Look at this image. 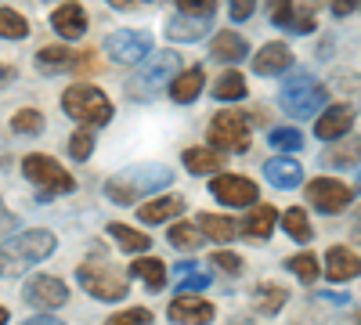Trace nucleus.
Listing matches in <instances>:
<instances>
[{
  "label": "nucleus",
  "mask_w": 361,
  "mask_h": 325,
  "mask_svg": "<svg viewBox=\"0 0 361 325\" xmlns=\"http://www.w3.org/2000/svg\"><path fill=\"white\" fill-rule=\"evenodd\" d=\"M166 318L173 325H209V321L217 318V311H214V304H209V300L195 297V293H177V297L170 300Z\"/></svg>",
  "instance_id": "nucleus-13"
},
{
  "label": "nucleus",
  "mask_w": 361,
  "mask_h": 325,
  "mask_svg": "<svg viewBox=\"0 0 361 325\" xmlns=\"http://www.w3.org/2000/svg\"><path fill=\"white\" fill-rule=\"evenodd\" d=\"M105 4L119 8V11H127V8H137V4H152V0H105Z\"/></svg>",
  "instance_id": "nucleus-48"
},
{
  "label": "nucleus",
  "mask_w": 361,
  "mask_h": 325,
  "mask_svg": "<svg viewBox=\"0 0 361 325\" xmlns=\"http://www.w3.org/2000/svg\"><path fill=\"white\" fill-rule=\"evenodd\" d=\"M329 102V87L314 76H293L279 91V109L293 120H311L314 112H322Z\"/></svg>",
  "instance_id": "nucleus-4"
},
{
  "label": "nucleus",
  "mask_w": 361,
  "mask_h": 325,
  "mask_svg": "<svg viewBox=\"0 0 361 325\" xmlns=\"http://www.w3.org/2000/svg\"><path fill=\"white\" fill-rule=\"evenodd\" d=\"M22 300L40 307V311H54V307H62L69 300V286L62 278H54V275H37V278L25 282Z\"/></svg>",
  "instance_id": "nucleus-12"
},
{
  "label": "nucleus",
  "mask_w": 361,
  "mask_h": 325,
  "mask_svg": "<svg viewBox=\"0 0 361 325\" xmlns=\"http://www.w3.org/2000/svg\"><path fill=\"white\" fill-rule=\"evenodd\" d=\"M37 66H40V73H47V76L69 73V69H73V51H69L66 44L40 47V51H37Z\"/></svg>",
  "instance_id": "nucleus-29"
},
{
  "label": "nucleus",
  "mask_w": 361,
  "mask_h": 325,
  "mask_svg": "<svg viewBox=\"0 0 361 325\" xmlns=\"http://www.w3.org/2000/svg\"><path fill=\"white\" fill-rule=\"evenodd\" d=\"M22 173H25V181H29V185H37V192H40L44 199L76 192L73 173H69L62 163H54L51 156H44V152L25 156V159H22Z\"/></svg>",
  "instance_id": "nucleus-6"
},
{
  "label": "nucleus",
  "mask_w": 361,
  "mask_h": 325,
  "mask_svg": "<svg viewBox=\"0 0 361 325\" xmlns=\"http://www.w3.org/2000/svg\"><path fill=\"white\" fill-rule=\"evenodd\" d=\"M296 4L293 0H267V18L275 22V25H282V29H293V22H296Z\"/></svg>",
  "instance_id": "nucleus-39"
},
{
  "label": "nucleus",
  "mask_w": 361,
  "mask_h": 325,
  "mask_svg": "<svg viewBox=\"0 0 361 325\" xmlns=\"http://www.w3.org/2000/svg\"><path fill=\"white\" fill-rule=\"evenodd\" d=\"M253 11H257V0H228V15L235 22H246Z\"/></svg>",
  "instance_id": "nucleus-46"
},
{
  "label": "nucleus",
  "mask_w": 361,
  "mask_h": 325,
  "mask_svg": "<svg viewBox=\"0 0 361 325\" xmlns=\"http://www.w3.org/2000/svg\"><path fill=\"white\" fill-rule=\"evenodd\" d=\"M109 235L119 243V250H123V253H148V250H152V239H148L145 231H137V228H127V224H109Z\"/></svg>",
  "instance_id": "nucleus-30"
},
{
  "label": "nucleus",
  "mask_w": 361,
  "mask_h": 325,
  "mask_svg": "<svg viewBox=\"0 0 361 325\" xmlns=\"http://www.w3.org/2000/svg\"><path fill=\"white\" fill-rule=\"evenodd\" d=\"M29 37V22L15 8H0V40H25Z\"/></svg>",
  "instance_id": "nucleus-35"
},
{
  "label": "nucleus",
  "mask_w": 361,
  "mask_h": 325,
  "mask_svg": "<svg viewBox=\"0 0 361 325\" xmlns=\"http://www.w3.org/2000/svg\"><path fill=\"white\" fill-rule=\"evenodd\" d=\"M156 314L148 311V307H127V311H116L105 325H152Z\"/></svg>",
  "instance_id": "nucleus-40"
},
{
  "label": "nucleus",
  "mask_w": 361,
  "mask_h": 325,
  "mask_svg": "<svg viewBox=\"0 0 361 325\" xmlns=\"http://www.w3.org/2000/svg\"><path fill=\"white\" fill-rule=\"evenodd\" d=\"M177 214H185V199H180V195H159V199L141 202L137 221H141V224H166V221H173Z\"/></svg>",
  "instance_id": "nucleus-21"
},
{
  "label": "nucleus",
  "mask_w": 361,
  "mask_h": 325,
  "mask_svg": "<svg viewBox=\"0 0 361 325\" xmlns=\"http://www.w3.org/2000/svg\"><path fill=\"white\" fill-rule=\"evenodd\" d=\"M54 250H58L54 231H44V228L18 231V235H11V239L4 243V250H0V275H18V268L47 260Z\"/></svg>",
  "instance_id": "nucleus-2"
},
{
  "label": "nucleus",
  "mask_w": 361,
  "mask_h": 325,
  "mask_svg": "<svg viewBox=\"0 0 361 325\" xmlns=\"http://www.w3.org/2000/svg\"><path fill=\"white\" fill-rule=\"evenodd\" d=\"M202 83H206L202 66H188V69H180V73L170 80V98H173L177 105H192V102L202 94Z\"/></svg>",
  "instance_id": "nucleus-20"
},
{
  "label": "nucleus",
  "mask_w": 361,
  "mask_h": 325,
  "mask_svg": "<svg viewBox=\"0 0 361 325\" xmlns=\"http://www.w3.org/2000/svg\"><path fill=\"white\" fill-rule=\"evenodd\" d=\"M22 325H66V321H58V318H51V314H37V318H29V321H22Z\"/></svg>",
  "instance_id": "nucleus-49"
},
{
  "label": "nucleus",
  "mask_w": 361,
  "mask_h": 325,
  "mask_svg": "<svg viewBox=\"0 0 361 325\" xmlns=\"http://www.w3.org/2000/svg\"><path fill=\"white\" fill-rule=\"evenodd\" d=\"M51 29L62 40H80L87 33V11L83 4H76V0H66V4H58L51 11Z\"/></svg>",
  "instance_id": "nucleus-14"
},
{
  "label": "nucleus",
  "mask_w": 361,
  "mask_h": 325,
  "mask_svg": "<svg viewBox=\"0 0 361 325\" xmlns=\"http://www.w3.org/2000/svg\"><path fill=\"white\" fill-rule=\"evenodd\" d=\"M209 29H214V15H173L166 22V37L177 40V44H195L202 37H209Z\"/></svg>",
  "instance_id": "nucleus-15"
},
{
  "label": "nucleus",
  "mask_w": 361,
  "mask_h": 325,
  "mask_svg": "<svg viewBox=\"0 0 361 325\" xmlns=\"http://www.w3.org/2000/svg\"><path fill=\"white\" fill-rule=\"evenodd\" d=\"M130 278H141L152 293H159V289L166 286V264H163L159 257H137V260L130 264Z\"/></svg>",
  "instance_id": "nucleus-28"
},
{
  "label": "nucleus",
  "mask_w": 361,
  "mask_h": 325,
  "mask_svg": "<svg viewBox=\"0 0 361 325\" xmlns=\"http://www.w3.org/2000/svg\"><path fill=\"white\" fill-rule=\"evenodd\" d=\"M209 243H231L238 235V221L224 217V214H199V224H195Z\"/></svg>",
  "instance_id": "nucleus-26"
},
{
  "label": "nucleus",
  "mask_w": 361,
  "mask_h": 325,
  "mask_svg": "<svg viewBox=\"0 0 361 325\" xmlns=\"http://www.w3.org/2000/svg\"><path fill=\"white\" fill-rule=\"evenodd\" d=\"M275 221H279V210H275V206L253 202V214H246V221L238 224V231H246V239H257V243H264L267 235L275 231Z\"/></svg>",
  "instance_id": "nucleus-23"
},
{
  "label": "nucleus",
  "mask_w": 361,
  "mask_h": 325,
  "mask_svg": "<svg viewBox=\"0 0 361 325\" xmlns=\"http://www.w3.org/2000/svg\"><path fill=\"white\" fill-rule=\"evenodd\" d=\"M336 91H350V102L347 105H354V109H361V76H354V73H347V76H340L336 83Z\"/></svg>",
  "instance_id": "nucleus-43"
},
{
  "label": "nucleus",
  "mask_w": 361,
  "mask_h": 325,
  "mask_svg": "<svg viewBox=\"0 0 361 325\" xmlns=\"http://www.w3.org/2000/svg\"><path fill=\"white\" fill-rule=\"evenodd\" d=\"M206 141H209V149H217V152H250V145H253L250 120L238 109H224L209 120Z\"/></svg>",
  "instance_id": "nucleus-7"
},
{
  "label": "nucleus",
  "mask_w": 361,
  "mask_h": 325,
  "mask_svg": "<svg viewBox=\"0 0 361 325\" xmlns=\"http://www.w3.org/2000/svg\"><path fill=\"white\" fill-rule=\"evenodd\" d=\"M209 195L224 206H253L260 199V188L243 173H217L209 181Z\"/></svg>",
  "instance_id": "nucleus-11"
},
{
  "label": "nucleus",
  "mask_w": 361,
  "mask_h": 325,
  "mask_svg": "<svg viewBox=\"0 0 361 325\" xmlns=\"http://www.w3.org/2000/svg\"><path fill=\"white\" fill-rule=\"evenodd\" d=\"M0 325H8V307H0Z\"/></svg>",
  "instance_id": "nucleus-53"
},
{
  "label": "nucleus",
  "mask_w": 361,
  "mask_h": 325,
  "mask_svg": "<svg viewBox=\"0 0 361 325\" xmlns=\"http://www.w3.org/2000/svg\"><path fill=\"white\" fill-rule=\"evenodd\" d=\"M11 80H15V69L0 62V87H4V83H11Z\"/></svg>",
  "instance_id": "nucleus-51"
},
{
  "label": "nucleus",
  "mask_w": 361,
  "mask_h": 325,
  "mask_svg": "<svg viewBox=\"0 0 361 325\" xmlns=\"http://www.w3.org/2000/svg\"><path fill=\"white\" fill-rule=\"evenodd\" d=\"M166 243H170L173 250H188V253H195V250L202 246V231H199L195 224H188V221H180V224L170 228Z\"/></svg>",
  "instance_id": "nucleus-33"
},
{
  "label": "nucleus",
  "mask_w": 361,
  "mask_h": 325,
  "mask_svg": "<svg viewBox=\"0 0 361 325\" xmlns=\"http://www.w3.org/2000/svg\"><path fill=\"white\" fill-rule=\"evenodd\" d=\"M246 51H250V44L238 37V33H231V29H221V33L209 40V54L217 58V62H243L246 58Z\"/></svg>",
  "instance_id": "nucleus-24"
},
{
  "label": "nucleus",
  "mask_w": 361,
  "mask_h": 325,
  "mask_svg": "<svg viewBox=\"0 0 361 325\" xmlns=\"http://www.w3.org/2000/svg\"><path fill=\"white\" fill-rule=\"evenodd\" d=\"M11 224H15V217L8 214V206H4V199H0V231H8Z\"/></svg>",
  "instance_id": "nucleus-50"
},
{
  "label": "nucleus",
  "mask_w": 361,
  "mask_h": 325,
  "mask_svg": "<svg viewBox=\"0 0 361 325\" xmlns=\"http://www.w3.org/2000/svg\"><path fill=\"white\" fill-rule=\"evenodd\" d=\"M264 177L275 188H300V181H304V166H300L293 156H275L264 163Z\"/></svg>",
  "instance_id": "nucleus-22"
},
{
  "label": "nucleus",
  "mask_w": 361,
  "mask_h": 325,
  "mask_svg": "<svg viewBox=\"0 0 361 325\" xmlns=\"http://www.w3.org/2000/svg\"><path fill=\"white\" fill-rule=\"evenodd\" d=\"M11 130L22 134V137L40 134V130H44V112H40V109H22V112H15V116H11Z\"/></svg>",
  "instance_id": "nucleus-36"
},
{
  "label": "nucleus",
  "mask_w": 361,
  "mask_h": 325,
  "mask_svg": "<svg viewBox=\"0 0 361 325\" xmlns=\"http://www.w3.org/2000/svg\"><path fill=\"white\" fill-rule=\"evenodd\" d=\"M354 239L361 243V210H357V221H354Z\"/></svg>",
  "instance_id": "nucleus-52"
},
{
  "label": "nucleus",
  "mask_w": 361,
  "mask_h": 325,
  "mask_svg": "<svg viewBox=\"0 0 361 325\" xmlns=\"http://www.w3.org/2000/svg\"><path fill=\"white\" fill-rule=\"evenodd\" d=\"M224 159L217 149H185L180 152V163L188 166V173H221L224 170Z\"/></svg>",
  "instance_id": "nucleus-27"
},
{
  "label": "nucleus",
  "mask_w": 361,
  "mask_h": 325,
  "mask_svg": "<svg viewBox=\"0 0 361 325\" xmlns=\"http://www.w3.org/2000/svg\"><path fill=\"white\" fill-rule=\"evenodd\" d=\"M209 264H214L217 271H224V275H243V268H246L243 257L231 253V250H217L214 257H209Z\"/></svg>",
  "instance_id": "nucleus-41"
},
{
  "label": "nucleus",
  "mask_w": 361,
  "mask_h": 325,
  "mask_svg": "<svg viewBox=\"0 0 361 325\" xmlns=\"http://www.w3.org/2000/svg\"><path fill=\"white\" fill-rule=\"evenodd\" d=\"M286 271H293L304 286H314L318 275H322V271H318V257L307 253V250H304V253H296V257H289V260H286Z\"/></svg>",
  "instance_id": "nucleus-34"
},
{
  "label": "nucleus",
  "mask_w": 361,
  "mask_h": 325,
  "mask_svg": "<svg viewBox=\"0 0 361 325\" xmlns=\"http://www.w3.org/2000/svg\"><path fill=\"white\" fill-rule=\"evenodd\" d=\"M267 141H271V149H279V152H300L304 149V134L293 130V127H275L267 134Z\"/></svg>",
  "instance_id": "nucleus-37"
},
{
  "label": "nucleus",
  "mask_w": 361,
  "mask_h": 325,
  "mask_svg": "<svg viewBox=\"0 0 361 325\" xmlns=\"http://www.w3.org/2000/svg\"><path fill=\"white\" fill-rule=\"evenodd\" d=\"M62 112L69 116V120H76L80 127H90L98 130L112 120V102L109 94L102 91V87H90V83H73L69 91L62 94Z\"/></svg>",
  "instance_id": "nucleus-3"
},
{
  "label": "nucleus",
  "mask_w": 361,
  "mask_h": 325,
  "mask_svg": "<svg viewBox=\"0 0 361 325\" xmlns=\"http://www.w3.org/2000/svg\"><path fill=\"white\" fill-rule=\"evenodd\" d=\"M173 4L185 11V15H214L217 0H173Z\"/></svg>",
  "instance_id": "nucleus-45"
},
{
  "label": "nucleus",
  "mask_w": 361,
  "mask_h": 325,
  "mask_svg": "<svg viewBox=\"0 0 361 325\" xmlns=\"http://www.w3.org/2000/svg\"><path fill=\"white\" fill-rule=\"evenodd\" d=\"M325 275L329 282H350L361 275V257L350 246H333L325 253Z\"/></svg>",
  "instance_id": "nucleus-19"
},
{
  "label": "nucleus",
  "mask_w": 361,
  "mask_h": 325,
  "mask_svg": "<svg viewBox=\"0 0 361 325\" xmlns=\"http://www.w3.org/2000/svg\"><path fill=\"white\" fill-rule=\"evenodd\" d=\"M105 51L116 66H137L148 58V51H152V33L148 29H116V33L105 40Z\"/></svg>",
  "instance_id": "nucleus-9"
},
{
  "label": "nucleus",
  "mask_w": 361,
  "mask_h": 325,
  "mask_svg": "<svg viewBox=\"0 0 361 325\" xmlns=\"http://www.w3.org/2000/svg\"><path fill=\"white\" fill-rule=\"evenodd\" d=\"M307 202L314 206L318 214H343L347 206L354 202V188L336 181V177H314V181H307Z\"/></svg>",
  "instance_id": "nucleus-10"
},
{
  "label": "nucleus",
  "mask_w": 361,
  "mask_h": 325,
  "mask_svg": "<svg viewBox=\"0 0 361 325\" xmlns=\"http://www.w3.org/2000/svg\"><path fill=\"white\" fill-rule=\"evenodd\" d=\"M289 69H293V51H289V44H282V40L260 47L257 58H253V73H257V76H282V73H289Z\"/></svg>",
  "instance_id": "nucleus-17"
},
{
  "label": "nucleus",
  "mask_w": 361,
  "mask_h": 325,
  "mask_svg": "<svg viewBox=\"0 0 361 325\" xmlns=\"http://www.w3.org/2000/svg\"><path fill=\"white\" fill-rule=\"evenodd\" d=\"M282 228L293 235L296 243H311L314 239V228H311V221L304 214V206H289V210L282 214Z\"/></svg>",
  "instance_id": "nucleus-32"
},
{
  "label": "nucleus",
  "mask_w": 361,
  "mask_h": 325,
  "mask_svg": "<svg viewBox=\"0 0 361 325\" xmlns=\"http://www.w3.org/2000/svg\"><path fill=\"white\" fill-rule=\"evenodd\" d=\"M173 185V170L166 163H134L127 170H119L112 173L109 181H105V195L119 206H134L141 202L145 195H152L159 188Z\"/></svg>",
  "instance_id": "nucleus-1"
},
{
  "label": "nucleus",
  "mask_w": 361,
  "mask_h": 325,
  "mask_svg": "<svg viewBox=\"0 0 361 325\" xmlns=\"http://www.w3.org/2000/svg\"><path fill=\"white\" fill-rule=\"evenodd\" d=\"M357 4H361V0H333V15H336V18H347Z\"/></svg>",
  "instance_id": "nucleus-47"
},
{
  "label": "nucleus",
  "mask_w": 361,
  "mask_h": 325,
  "mask_svg": "<svg viewBox=\"0 0 361 325\" xmlns=\"http://www.w3.org/2000/svg\"><path fill=\"white\" fill-rule=\"evenodd\" d=\"M286 300H289V289H286L282 282H260V286L253 289V307H257L260 314H267V318H275V314L286 307Z\"/></svg>",
  "instance_id": "nucleus-25"
},
{
  "label": "nucleus",
  "mask_w": 361,
  "mask_h": 325,
  "mask_svg": "<svg viewBox=\"0 0 361 325\" xmlns=\"http://www.w3.org/2000/svg\"><path fill=\"white\" fill-rule=\"evenodd\" d=\"M206 286H209V275L199 271V268H188L185 278H180V286H177V293H199V289H206Z\"/></svg>",
  "instance_id": "nucleus-42"
},
{
  "label": "nucleus",
  "mask_w": 361,
  "mask_h": 325,
  "mask_svg": "<svg viewBox=\"0 0 361 325\" xmlns=\"http://www.w3.org/2000/svg\"><path fill=\"white\" fill-rule=\"evenodd\" d=\"M250 94V87H246V76L238 73V69H228L217 83H214V98L217 102H243Z\"/></svg>",
  "instance_id": "nucleus-31"
},
{
  "label": "nucleus",
  "mask_w": 361,
  "mask_h": 325,
  "mask_svg": "<svg viewBox=\"0 0 361 325\" xmlns=\"http://www.w3.org/2000/svg\"><path fill=\"white\" fill-rule=\"evenodd\" d=\"M354 116H357V109H354V105H347V102H336L333 109H325V112L318 116L314 134H318L322 141H336V137H343V134L354 127Z\"/></svg>",
  "instance_id": "nucleus-16"
},
{
  "label": "nucleus",
  "mask_w": 361,
  "mask_h": 325,
  "mask_svg": "<svg viewBox=\"0 0 361 325\" xmlns=\"http://www.w3.org/2000/svg\"><path fill=\"white\" fill-rule=\"evenodd\" d=\"M90 152H94V130H90V127L73 130L69 134V156L83 163V159H90Z\"/></svg>",
  "instance_id": "nucleus-38"
},
{
  "label": "nucleus",
  "mask_w": 361,
  "mask_h": 325,
  "mask_svg": "<svg viewBox=\"0 0 361 325\" xmlns=\"http://www.w3.org/2000/svg\"><path fill=\"white\" fill-rule=\"evenodd\" d=\"M322 163H325V166H333V170L361 166V137H357V134H343V137H336V141L322 152Z\"/></svg>",
  "instance_id": "nucleus-18"
},
{
  "label": "nucleus",
  "mask_w": 361,
  "mask_h": 325,
  "mask_svg": "<svg viewBox=\"0 0 361 325\" xmlns=\"http://www.w3.org/2000/svg\"><path fill=\"white\" fill-rule=\"evenodd\" d=\"M177 69H185V66H180V54H177V51H159L134 80H127V94H130L134 102H152L159 87L177 76Z\"/></svg>",
  "instance_id": "nucleus-8"
},
{
  "label": "nucleus",
  "mask_w": 361,
  "mask_h": 325,
  "mask_svg": "<svg viewBox=\"0 0 361 325\" xmlns=\"http://www.w3.org/2000/svg\"><path fill=\"white\" fill-rule=\"evenodd\" d=\"M69 73H80V76H90V73H98V54H94V51L73 54V69H69Z\"/></svg>",
  "instance_id": "nucleus-44"
},
{
  "label": "nucleus",
  "mask_w": 361,
  "mask_h": 325,
  "mask_svg": "<svg viewBox=\"0 0 361 325\" xmlns=\"http://www.w3.org/2000/svg\"><path fill=\"white\" fill-rule=\"evenodd\" d=\"M357 188H361V177H357Z\"/></svg>",
  "instance_id": "nucleus-54"
},
{
  "label": "nucleus",
  "mask_w": 361,
  "mask_h": 325,
  "mask_svg": "<svg viewBox=\"0 0 361 325\" xmlns=\"http://www.w3.org/2000/svg\"><path fill=\"white\" fill-rule=\"evenodd\" d=\"M76 278H80V286L90 293V297L102 300V304L127 300V293H130V275L112 268V264L87 260V264H80V268H76Z\"/></svg>",
  "instance_id": "nucleus-5"
}]
</instances>
